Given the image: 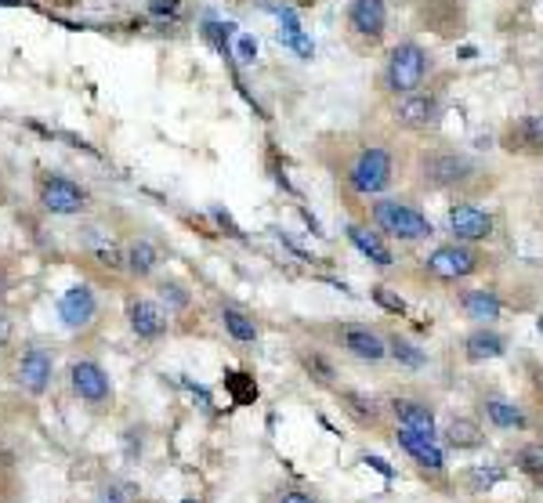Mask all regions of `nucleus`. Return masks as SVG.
<instances>
[{
	"instance_id": "1a4fd4ad",
	"label": "nucleus",
	"mask_w": 543,
	"mask_h": 503,
	"mask_svg": "<svg viewBox=\"0 0 543 503\" xmlns=\"http://www.w3.org/2000/svg\"><path fill=\"white\" fill-rule=\"evenodd\" d=\"M486 257L478 254L471 243H446V247H435L424 257V272L431 279H442V283H460V279H471L475 272H482Z\"/></svg>"
},
{
	"instance_id": "58836bf2",
	"label": "nucleus",
	"mask_w": 543,
	"mask_h": 503,
	"mask_svg": "<svg viewBox=\"0 0 543 503\" xmlns=\"http://www.w3.org/2000/svg\"><path fill=\"white\" fill-rule=\"evenodd\" d=\"M540 333H543V319H540Z\"/></svg>"
},
{
	"instance_id": "7ed1b4c3",
	"label": "nucleus",
	"mask_w": 543,
	"mask_h": 503,
	"mask_svg": "<svg viewBox=\"0 0 543 503\" xmlns=\"http://www.w3.org/2000/svg\"><path fill=\"white\" fill-rule=\"evenodd\" d=\"M431 69H435V58H431V51L420 40H399L384 55L381 73H377V91L384 98L413 95L420 87H428Z\"/></svg>"
},
{
	"instance_id": "aec40b11",
	"label": "nucleus",
	"mask_w": 543,
	"mask_h": 503,
	"mask_svg": "<svg viewBox=\"0 0 543 503\" xmlns=\"http://www.w3.org/2000/svg\"><path fill=\"white\" fill-rule=\"evenodd\" d=\"M388 409L395 413L399 428H410V431H420V435L435 438V413H431L428 402H420V399H391Z\"/></svg>"
},
{
	"instance_id": "e433bc0d",
	"label": "nucleus",
	"mask_w": 543,
	"mask_h": 503,
	"mask_svg": "<svg viewBox=\"0 0 543 503\" xmlns=\"http://www.w3.org/2000/svg\"><path fill=\"white\" fill-rule=\"evenodd\" d=\"M4 196H8V189H4V174H0V203H4Z\"/></svg>"
},
{
	"instance_id": "a878e982",
	"label": "nucleus",
	"mask_w": 543,
	"mask_h": 503,
	"mask_svg": "<svg viewBox=\"0 0 543 503\" xmlns=\"http://www.w3.org/2000/svg\"><path fill=\"white\" fill-rule=\"evenodd\" d=\"M486 417L493 420L496 428H504V431H515V428H525V413L522 406H515V402H507V399H486Z\"/></svg>"
},
{
	"instance_id": "9d476101",
	"label": "nucleus",
	"mask_w": 543,
	"mask_h": 503,
	"mask_svg": "<svg viewBox=\"0 0 543 503\" xmlns=\"http://www.w3.org/2000/svg\"><path fill=\"white\" fill-rule=\"evenodd\" d=\"M11 380H15V388H22L26 395H33V399L48 395L51 380H55V355H51L44 344H26V348L15 355Z\"/></svg>"
},
{
	"instance_id": "473e14b6",
	"label": "nucleus",
	"mask_w": 543,
	"mask_h": 503,
	"mask_svg": "<svg viewBox=\"0 0 543 503\" xmlns=\"http://www.w3.org/2000/svg\"><path fill=\"white\" fill-rule=\"evenodd\" d=\"M11 290H15V268L8 265V261H4V257H0V304L8 301V294Z\"/></svg>"
},
{
	"instance_id": "6e6552de",
	"label": "nucleus",
	"mask_w": 543,
	"mask_h": 503,
	"mask_svg": "<svg viewBox=\"0 0 543 503\" xmlns=\"http://www.w3.org/2000/svg\"><path fill=\"white\" fill-rule=\"evenodd\" d=\"M344 33L359 48H381L388 37V0H352L344 8Z\"/></svg>"
},
{
	"instance_id": "20e7f679",
	"label": "nucleus",
	"mask_w": 543,
	"mask_h": 503,
	"mask_svg": "<svg viewBox=\"0 0 543 503\" xmlns=\"http://www.w3.org/2000/svg\"><path fill=\"white\" fill-rule=\"evenodd\" d=\"M33 200H37L40 214H48V218H84L91 210L87 185L62 171H51V167H40L33 178Z\"/></svg>"
},
{
	"instance_id": "c9c22d12",
	"label": "nucleus",
	"mask_w": 543,
	"mask_h": 503,
	"mask_svg": "<svg viewBox=\"0 0 543 503\" xmlns=\"http://www.w3.org/2000/svg\"><path fill=\"white\" fill-rule=\"evenodd\" d=\"M362 464H370V467H373V471H381V475H384V478H391V475H395V471H391V467H388V464H384L381 456H366V460H362Z\"/></svg>"
},
{
	"instance_id": "f3484780",
	"label": "nucleus",
	"mask_w": 543,
	"mask_h": 503,
	"mask_svg": "<svg viewBox=\"0 0 543 503\" xmlns=\"http://www.w3.org/2000/svg\"><path fill=\"white\" fill-rule=\"evenodd\" d=\"M124 261H127V276H131L134 283H145V279L156 276L163 254L149 236H134L124 243Z\"/></svg>"
},
{
	"instance_id": "72a5a7b5",
	"label": "nucleus",
	"mask_w": 543,
	"mask_h": 503,
	"mask_svg": "<svg viewBox=\"0 0 543 503\" xmlns=\"http://www.w3.org/2000/svg\"><path fill=\"white\" fill-rule=\"evenodd\" d=\"M373 297H377V301H381L384 308H388V312H395V315L406 312V304H402V297H391L388 290H384V286H377V290H373Z\"/></svg>"
},
{
	"instance_id": "c756f323",
	"label": "nucleus",
	"mask_w": 543,
	"mask_h": 503,
	"mask_svg": "<svg viewBox=\"0 0 543 503\" xmlns=\"http://www.w3.org/2000/svg\"><path fill=\"white\" fill-rule=\"evenodd\" d=\"M515 464L522 467L529 478L543 482V446H522V449H518V456H515Z\"/></svg>"
},
{
	"instance_id": "bb28decb",
	"label": "nucleus",
	"mask_w": 543,
	"mask_h": 503,
	"mask_svg": "<svg viewBox=\"0 0 543 503\" xmlns=\"http://www.w3.org/2000/svg\"><path fill=\"white\" fill-rule=\"evenodd\" d=\"M156 297H160V304L167 308V315L189 312V304H192V294L178 279H160V283H156Z\"/></svg>"
},
{
	"instance_id": "9b49d317",
	"label": "nucleus",
	"mask_w": 543,
	"mask_h": 503,
	"mask_svg": "<svg viewBox=\"0 0 543 503\" xmlns=\"http://www.w3.org/2000/svg\"><path fill=\"white\" fill-rule=\"evenodd\" d=\"M66 377H69V391H73L87 409L113 406V380H109V373H105L95 359H77L69 366Z\"/></svg>"
},
{
	"instance_id": "393cba45",
	"label": "nucleus",
	"mask_w": 543,
	"mask_h": 503,
	"mask_svg": "<svg viewBox=\"0 0 543 503\" xmlns=\"http://www.w3.org/2000/svg\"><path fill=\"white\" fill-rule=\"evenodd\" d=\"M446 442L453 449H478V446H482V428H478L475 420L453 417L446 424Z\"/></svg>"
},
{
	"instance_id": "2eb2a0df",
	"label": "nucleus",
	"mask_w": 543,
	"mask_h": 503,
	"mask_svg": "<svg viewBox=\"0 0 543 503\" xmlns=\"http://www.w3.org/2000/svg\"><path fill=\"white\" fill-rule=\"evenodd\" d=\"M500 145L511 156H543V113H522L507 120L500 131Z\"/></svg>"
},
{
	"instance_id": "412c9836",
	"label": "nucleus",
	"mask_w": 543,
	"mask_h": 503,
	"mask_svg": "<svg viewBox=\"0 0 543 503\" xmlns=\"http://www.w3.org/2000/svg\"><path fill=\"white\" fill-rule=\"evenodd\" d=\"M218 323H221V330L229 333L236 344H258V337H261L258 319H254L247 308H239V304H221V308H218Z\"/></svg>"
},
{
	"instance_id": "6ab92c4d",
	"label": "nucleus",
	"mask_w": 543,
	"mask_h": 503,
	"mask_svg": "<svg viewBox=\"0 0 543 503\" xmlns=\"http://www.w3.org/2000/svg\"><path fill=\"white\" fill-rule=\"evenodd\" d=\"M395 442H399L420 467H428V471H442V467H446V456L435 446V438L420 435V431H410V428H399L395 431Z\"/></svg>"
},
{
	"instance_id": "b1692460",
	"label": "nucleus",
	"mask_w": 543,
	"mask_h": 503,
	"mask_svg": "<svg viewBox=\"0 0 543 503\" xmlns=\"http://www.w3.org/2000/svg\"><path fill=\"white\" fill-rule=\"evenodd\" d=\"M297 362H301V370H305L308 377L315 380V384H323V388H334L337 370H334V362L326 359L319 348H301V352H297Z\"/></svg>"
},
{
	"instance_id": "2f4dec72",
	"label": "nucleus",
	"mask_w": 543,
	"mask_h": 503,
	"mask_svg": "<svg viewBox=\"0 0 543 503\" xmlns=\"http://www.w3.org/2000/svg\"><path fill=\"white\" fill-rule=\"evenodd\" d=\"M496 482H504V471H500V467H478V471H471V485H475L478 493Z\"/></svg>"
},
{
	"instance_id": "4be33fe9",
	"label": "nucleus",
	"mask_w": 543,
	"mask_h": 503,
	"mask_svg": "<svg viewBox=\"0 0 543 503\" xmlns=\"http://www.w3.org/2000/svg\"><path fill=\"white\" fill-rule=\"evenodd\" d=\"M504 352H507L504 333L489 330V326H478L475 333H467V341H464V359L467 362H493Z\"/></svg>"
},
{
	"instance_id": "4468645a",
	"label": "nucleus",
	"mask_w": 543,
	"mask_h": 503,
	"mask_svg": "<svg viewBox=\"0 0 543 503\" xmlns=\"http://www.w3.org/2000/svg\"><path fill=\"white\" fill-rule=\"evenodd\" d=\"M337 344H341L344 355H352L359 362H384L388 359V337H381L377 330L362 323H341L334 330Z\"/></svg>"
},
{
	"instance_id": "cd10ccee",
	"label": "nucleus",
	"mask_w": 543,
	"mask_h": 503,
	"mask_svg": "<svg viewBox=\"0 0 543 503\" xmlns=\"http://www.w3.org/2000/svg\"><path fill=\"white\" fill-rule=\"evenodd\" d=\"M388 355L399 362V366H406V370H424V362H428V355L420 352L413 341L399 337V333H391V337H388Z\"/></svg>"
},
{
	"instance_id": "dca6fc26",
	"label": "nucleus",
	"mask_w": 543,
	"mask_h": 503,
	"mask_svg": "<svg viewBox=\"0 0 543 503\" xmlns=\"http://www.w3.org/2000/svg\"><path fill=\"white\" fill-rule=\"evenodd\" d=\"M58 319L66 330H91L98 319V294L91 283L69 286L66 294L58 297Z\"/></svg>"
},
{
	"instance_id": "f8f14e48",
	"label": "nucleus",
	"mask_w": 543,
	"mask_h": 503,
	"mask_svg": "<svg viewBox=\"0 0 543 503\" xmlns=\"http://www.w3.org/2000/svg\"><path fill=\"white\" fill-rule=\"evenodd\" d=\"M124 319L142 344L163 341V337H167V326H171V319H167V312H163V304L153 301V297H142V294L124 297Z\"/></svg>"
},
{
	"instance_id": "4c0bfd02",
	"label": "nucleus",
	"mask_w": 543,
	"mask_h": 503,
	"mask_svg": "<svg viewBox=\"0 0 543 503\" xmlns=\"http://www.w3.org/2000/svg\"><path fill=\"white\" fill-rule=\"evenodd\" d=\"M181 503H200V500H181Z\"/></svg>"
},
{
	"instance_id": "a211bd4d",
	"label": "nucleus",
	"mask_w": 543,
	"mask_h": 503,
	"mask_svg": "<svg viewBox=\"0 0 543 503\" xmlns=\"http://www.w3.org/2000/svg\"><path fill=\"white\" fill-rule=\"evenodd\" d=\"M348 232V243H352L355 250H359L370 265H377V268H391L395 265V254H391V247H388V239L377 232V228H366V225H359V221H352V225L344 228Z\"/></svg>"
},
{
	"instance_id": "5701e85b",
	"label": "nucleus",
	"mask_w": 543,
	"mask_h": 503,
	"mask_svg": "<svg viewBox=\"0 0 543 503\" xmlns=\"http://www.w3.org/2000/svg\"><path fill=\"white\" fill-rule=\"evenodd\" d=\"M460 308H464L467 319H475L482 326L496 323L504 315V301L496 297V290H467V294H460Z\"/></svg>"
},
{
	"instance_id": "39448f33",
	"label": "nucleus",
	"mask_w": 543,
	"mask_h": 503,
	"mask_svg": "<svg viewBox=\"0 0 543 503\" xmlns=\"http://www.w3.org/2000/svg\"><path fill=\"white\" fill-rule=\"evenodd\" d=\"M370 221L373 228L388 239H399V243H420V239L435 236V225L417 203L399 200V196H377L370 203Z\"/></svg>"
},
{
	"instance_id": "ddd939ff",
	"label": "nucleus",
	"mask_w": 543,
	"mask_h": 503,
	"mask_svg": "<svg viewBox=\"0 0 543 503\" xmlns=\"http://www.w3.org/2000/svg\"><path fill=\"white\" fill-rule=\"evenodd\" d=\"M446 225H449L453 243H471V247H475V243H486V239L493 236V214L471 200L453 203V207L446 210Z\"/></svg>"
},
{
	"instance_id": "f257e3e1",
	"label": "nucleus",
	"mask_w": 543,
	"mask_h": 503,
	"mask_svg": "<svg viewBox=\"0 0 543 503\" xmlns=\"http://www.w3.org/2000/svg\"><path fill=\"white\" fill-rule=\"evenodd\" d=\"M395 167H399V156H395V145L388 138H362V142L352 145L348 160H344L341 181L344 189L359 196V200H377L391 189Z\"/></svg>"
},
{
	"instance_id": "f704fd0d",
	"label": "nucleus",
	"mask_w": 543,
	"mask_h": 503,
	"mask_svg": "<svg viewBox=\"0 0 543 503\" xmlns=\"http://www.w3.org/2000/svg\"><path fill=\"white\" fill-rule=\"evenodd\" d=\"M276 503H319V500H312V496H305V493H294V489H286V493L276 496Z\"/></svg>"
},
{
	"instance_id": "c85d7f7f",
	"label": "nucleus",
	"mask_w": 543,
	"mask_h": 503,
	"mask_svg": "<svg viewBox=\"0 0 543 503\" xmlns=\"http://www.w3.org/2000/svg\"><path fill=\"white\" fill-rule=\"evenodd\" d=\"M341 402H344V409L352 413L355 420H377L381 417V406H377V399H370V395H362V391H341Z\"/></svg>"
},
{
	"instance_id": "7c9ffc66",
	"label": "nucleus",
	"mask_w": 543,
	"mask_h": 503,
	"mask_svg": "<svg viewBox=\"0 0 543 503\" xmlns=\"http://www.w3.org/2000/svg\"><path fill=\"white\" fill-rule=\"evenodd\" d=\"M11 344H15V315L0 308V359L11 352Z\"/></svg>"
},
{
	"instance_id": "423d86ee",
	"label": "nucleus",
	"mask_w": 543,
	"mask_h": 503,
	"mask_svg": "<svg viewBox=\"0 0 543 503\" xmlns=\"http://www.w3.org/2000/svg\"><path fill=\"white\" fill-rule=\"evenodd\" d=\"M388 116H391V127H395V131L428 134L442 116V95L439 91H431V87H420L413 95L391 98Z\"/></svg>"
},
{
	"instance_id": "f03ea898",
	"label": "nucleus",
	"mask_w": 543,
	"mask_h": 503,
	"mask_svg": "<svg viewBox=\"0 0 543 503\" xmlns=\"http://www.w3.org/2000/svg\"><path fill=\"white\" fill-rule=\"evenodd\" d=\"M413 178L428 192H464L482 178V163L453 145H424L413 156Z\"/></svg>"
},
{
	"instance_id": "0eeeda50",
	"label": "nucleus",
	"mask_w": 543,
	"mask_h": 503,
	"mask_svg": "<svg viewBox=\"0 0 543 503\" xmlns=\"http://www.w3.org/2000/svg\"><path fill=\"white\" fill-rule=\"evenodd\" d=\"M77 250L87 265L98 268L102 276H127V261H124V243L109 232L105 225H84L77 228Z\"/></svg>"
}]
</instances>
